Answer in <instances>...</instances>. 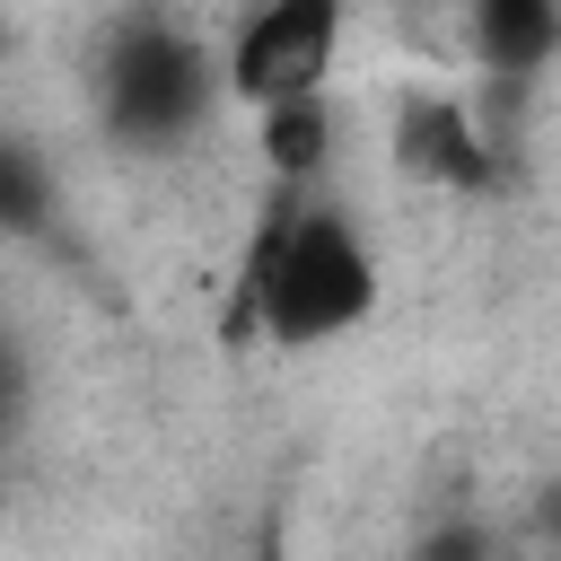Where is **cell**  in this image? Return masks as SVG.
<instances>
[{
	"label": "cell",
	"mask_w": 561,
	"mask_h": 561,
	"mask_svg": "<svg viewBox=\"0 0 561 561\" xmlns=\"http://www.w3.org/2000/svg\"><path fill=\"white\" fill-rule=\"evenodd\" d=\"M368 316H377L368 237L342 210H324L316 184H272V210L254 219L245 263H237L228 333L237 342H272V351H316V342H342Z\"/></svg>",
	"instance_id": "1"
},
{
	"label": "cell",
	"mask_w": 561,
	"mask_h": 561,
	"mask_svg": "<svg viewBox=\"0 0 561 561\" xmlns=\"http://www.w3.org/2000/svg\"><path fill=\"white\" fill-rule=\"evenodd\" d=\"M465 35L500 88H526V79H543V61L561 44V0H465Z\"/></svg>",
	"instance_id": "5"
},
{
	"label": "cell",
	"mask_w": 561,
	"mask_h": 561,
	"mask_svg": "<svg viewBox=\"0 0 561 561\" xmlns=\"http://www.w3.org/2000/svg\"><path fill=\"white\" fill-rule=\"evenodd\" d=\"M333 53H342V0H254L219 61V88L245 96L254 114L280 96H324Z\"/></svg>",
	"instance_id": "3"
},
{
	"label": "cell",
	"mask_w": 561,
	"mask_h": 561,
	"mask_svg": "<svg viewBox=\"0 0 561 561\" xmlns=\"http://www.w3.org/2000/svg\"><path fill=\"white\" fill-rule=\"evenodd\" d=\"M18 412H26V351L0 333V438L18 430Z\"/></svg>",
	"instance_id": "9"
},
{
	"label": "cell",
	"mask_w": 561,
	"mask_h": 561,
	"mask_svg": "<svg viewBox=\"0 0 561 561\" xmlns=\"http://www.w3.org/2000/svg\"><path fill=\"white\" fill-rule=\"evenodd\" d=\"M412 561H500V543H491V526L482 517H438L430 535H421V552Z\"/></svg>",
	"instance_id": "8"
},
{
	"label": "cell",
	"mask_w": 561,
	"mask_h": 561,
	"mask_svg": "<svg viewBox=\"0 0 561 561\" xmlns=\"http://www.w3.org/2000/svg\"><path fill=\"white\" fill-rule=\"evenodd\" d=\"M210 105H219V61L175 18H131L96 61V114L123 149H175L210 123Z\"/></svg>",
	"instance_id": "2"
},
{
	"label": "cell",
	"mask_w": 561,
	"mask_h": 561,
	"mask_svg": "<svg viewBox=\"0 0 561 561\" xmlns=\"http://www.w3.org/2000/svg\"><path fill=\"white\" fill-rule=\"evenodd\" d=\"M263 561H280V552H263Z\"/></svg>",
	"instance_id": "10"
},
{
	"label": "cell",
	"mask_w": 561,
	"mask_h": 561,
	"mask_svg": "<svg viewBox=\"0 0 561 561\" xmlns=\"http://www.w3.org/2000/svg\"><path fill=\"white\" fill-rule=\"evenodd\" d=\"M44 210H53L44 158H35L26 140H0V237H18V228H44Z\"/></svg>",
	"instance_id": "7"
},
{
	"label": "cell",
	"mask_w": 561,
	"mask_h": 561,
	"mask_svg": "<svg viewBox=\"0 0 561 561\" xmlns=\"http://www.w3.org/2000/svg\"><path fill=\"white\" fill-rule=\"evenodd\" d=\"M324 149H333V105L324 96L263 105V167H272V184H316Z\"/></svg>",
	"instance_id": "6"
},
{
	"label": "cell",
	"mask_w": 561,
	"mask_h": 561,
	"mask_svg": "<svg viewBox=\"0 0 561 561\" xmlns=\"http://www.w3.org/2000/svg\"><path fill=\"white\" fill-rule=\"evenodd\" d=\"M394 167L421 175V184H447V193H491L500 184V140L456 96H412L403 123H394Z\"/></svg>",
	"instance_id": "4"
}]
</instances>
